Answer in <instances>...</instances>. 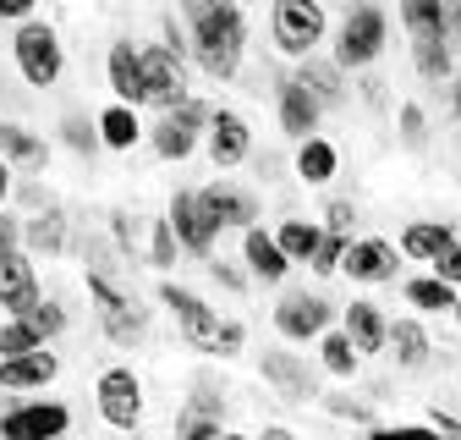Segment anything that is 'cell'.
I'll use <instances>...</instances> for the list:
<instances>
[{
    "instance_id": "obj_1",
    "label": "cell",
    "mask_w": 461,
    "mask_h": 440,
    "mask_svg": "<svg viewBox=\"0 0 461 440\" xmlns=\"http://www.w3.org/2000/svg\"><path fill=\"white\" fill-rule=\"evenodd\" d=\"M176 17L193 39V67L209 83H230L248 55V12L237 0H176Z\"/></svg>"
},
{
    "instance_id": "obj_2",
    "label": "cell",
    "mask_w": 461,
    "mask_h": 440,
    "mask_svg": "<svg viewBox=\"0 0 461 440\" xmlns=\"http://www.w3.org/2000/svg\"><path fill=\"white\" fill-rule=\"evenodd\" d=\"M384 44H390V17L379 12V6H352L340 17V28H335V55L330 61L340 67V72H368L379 55H384Z\"/></svg>"
},
{
    "instance_id": "obj_3",
    "label": "cell",
    "mask_w": 461,
    "mask_h": 440,
    "mask_svg": "<svg viewBox=\"0 0 461 440\" xmlns=\"http://www.w3.org/2000/svg\"><path fill=\"white\" fill-rule=\"evenodd\" d=\"M330 33V17H324V0H275L269 6V39L285 61H303V55H319Z\"/></svg>"
},
{
    "instance_id": "obj_4",
    "label": "cell",
    "mask_w": 461,
    "mask_h": 440,
    "mask_svg": "<svg viewBox=\"0 0 461 440\" xmlns=\"http://www.w3.org/2000/svg\"><path fill=\"white\" fill-rule=\"evenodd\" d=\"M209 116H214V105H209V99H198V94H187L176 110H159V122L149 127V149H154V160L182 165V160L203 143Z\"/></svg>"
},
{
    "instance_id": "obj_5",
    "label": "cell",
    "mask_w": 461,
    "mask_h": 440,
    "mask_svg": "<svg viewBox=\"0 0 461 440\" xmlns=\"http://www.w3.org/2000/svg\"><path fill=\"white\" fill-rule=\"evenodd\" d=\"M12 61H17V72H23L28 88H55L61 72H67V44H61V33H55L50 23L28 17V23H17Z\"/></svg>"
},
{
    "instance_id": "obj_6",
    "label": "cell",
    "mask_w": 461,
    "mask_h": 440,
    "mask_svg": "<svg viewBox=\"0 0 461 440\" xmlns=\"http://www.w3.org/2000/svg\"><path fill=\"white\" fill-rule=\"evenodd\" d=\"M94 402H99V418H104L110 429L138 435V424H143V380H138L127 363L99 369V380H94Z\"/></svg>"
},
{
    "instance_id": "obj_7",
    "label": "cell",
    "mask_w": 461,
    "mask_h": 440,
    "mask_svg": "<svg viewBox=\"0 0 461 440\" xmlns=\"http://www.w3.org/2000/svg\"><path fill=\"white\" fill-rule=\"evenodd\" d=\"M330 325H335V303H330L324 292H285V298L275 303V330H280V342L308 347V342L324 336Z\"/></svg>"
},
{
    "instance_id": "obj_8",
    "label": "cell",
    "mask_w": 461,
    "mask_h": 440,
    "mask_svg": "<svg viewBox=\"0 0 461 440\" xmlns=\"http://www.w3.org/2000/svg\"><path fill=\"white\" fill-rule=\"evenodd\" d=\"M159 303L176 314V330H182V342L193 347V353H203L209 358V342H214V330H220V308H209L193 287H182V281H159Z\"/></svg>"
},
{
    "instance_id": "obj_9",
    "label": "cell",
    "mask_w": 461,
    "mask_h": 440,
    "mask_svg": "<svg viewBox=\"0 0 461 440\" xmlns=\"http://www.w3.org/2000/svg\"><path fill=\"white\" fill-rule=\"evenodd\" d=\"M165 215H170V226H176V237H182V253H193V259H214V248H220V226L203 215V204H198V188H176L170 193V204H165Z\"/></svg>"
},
{
    "instance_id": "obj_10",
    "label": "cell",
    "mask_w": 461,
    "mask_h": 440,
    "mask_svg": "<svg viewBox=\"0 0 461 440\" xmlns=\"http://www.w3.org/2000/svg\"><path fill=\"white\" fill-rule=\"evenodd\" d=\"M401 253L390 237H352V248H346L340 259V275H352L357 287H390L395 275H401Z\"/></svg>"
},
{
    "instance_id": "obj_11",
    "label": "cell",
    "mask_w": 461,
    "mask_h": 440,
    "mask_svg": "<svg viewBox=\"0 0 461 440\" xmlns=\"http://www.w3.org/2000/svg\"><path fill=\"white\" fill-rule=\"evenodd\" d=\"M143 83H149V105L154 110H176L193 88H187V61L165 44H143Z\"/></svg>"
},
{
    "instance_id": "obj_12",
    "label": "cell",
    "mask_w": 461,
    "mask_h": 440,
    "mask_svg": "<svg viewBox=\"0 0 461 440\" xmlns=\"http://www.w3.org/2000/svg\"><path fill=\"white\" fill-rule=\"evenodd\" d=\"M72 429V408L67 402H17L0 413V435L6 440H55V435H67Z\"/></svg>"
},
{
    "instance_id": "obj_13",
    "label": "cell",
    "mask_w": 461,
    "mask_h": 440,
    "mask_svg": "<svg viewBox=\"0 0 461 440\" xmlns=\"http://www.w3.org/2000/svg\"><path fill=\"white\" fill-rule=\"evenodd\" d=\"M203 149H209V160L220 165V171H237V165L253 154V127H248V116H242V110L214 105L209 133H203Z\"/></svg>"
},
{
    "instance_id": "obj_14",
    "label": "cell",
    "mask_w": 461,
    "mask_h": 440,
    "mask_svg": "<svg viewBox=\"0 0 461 440\" xmlns=\"http://www.w3.org/2000/svg\"><path fill=\"white\" fill-rule=\"evenodd\" d=\"M198 204H203V215L214 220L220 232H253L258 226V193H248L237 182H209V188H198Z\"/></svg>"
},
{
    "instance_id": "obj_15",
    "label": "cell",
    "mask_w": 461,
    "mask_h": 440,
    "mask_svg": "<svg viewBox=\"0 0 461 440\" xmlns=\"http://www.w3.org/2000/svg\"><path fill=\"white\" fill-rule=\"evenodd\" d=\"M258 374H264V385H275L285 402H313V397H319L313 369H308L297 353H285V347H264V353H258Z\"/></svg>"
},
{
    "instance_id": "obj_16",
    "label": "cell",
    "mask_w": 461,
    "mask_h": 440,
    "mask_svg": "<svg viewBox=\"0 0 461 440\" xmlns=\"http://www.w3.org/2000/svg\"><path fill=\"white\" fill-rule=\"evenodd\" d=\"M104 78H110V94L122 105H149V83H143V44L132 39H115L110 55H104Z\"/></svg>"
},
{
    "instance_id": "obj_17",
    "label": "cell",
    "mask_w": 461,
    "mask_h": 440,
    "mask_svg": "<svg viewBox=\"0 0 461 440\" xmlns=\"http://www.w3.org/2000/svg\"><path fill=\"white\" fill-rule=\"evenodd\" d=\"M275 116H280V133L292 138V143H303V138H313L319 133V116H324V105L297 83V78H285L280 88H275Z\"/></svg>"
},
{
    "instance_id": "obj_18",
    "label": "cell",
    "mask_w": 461,
    "mask_h": 440,
    "mask_svg": "<svg viewBox=\"0 0 461 440\" xmlns=\"http://www.w3.org/2000/svg\"><path fill=\"white\" fill-rule=\"evenodd\" d=\"M242 264H248L253 281H264V287H280L285 275H292V253H285V248H280V237H275V232H264V226L242 232Z\"/></svg>"
},
{
    "instance_id": "obj_19",
    "label": "cell",
    "mask_w": 461,
    "mask_h": 440,
    "mask_svg": "<svg viewBox=\"0 0 461 440\" xmlns=\"http://www.w3.org/2000/svg\"><path fill=\"white\" fill-rule=\"evenodd\" d=\"M340 330L357 342V353H363V358L390 353V319H384V308H379V303H368V298H352V303L340 308Z\"/></svg>"
},
{
    "instance_id": "obj_20",
    "label": "cell",
    "mask_w": 461,
    "mask_h": 440,
    "mask_svg": "<svg viewBox=\"0 0 461 440\" xmlns=\"http://www.w3.org/2000/svg\"><path fill=\"white\" fill-rule=\"evenodd\" d=\"M55 374H61V358L50 347L17 353V358H0V391H44Z\"/></svg>"
},
{
    "instance_id": "obj_21",
    "label": "cell",
    "mask_w": 461,
    "mask_h": 440,
    "mask_svg": "<svg viewBox=\"0 0 461 440\" xmlns=\"http://www.w3.org/2000/svg\"><path fill=\"white\" fill-rule=\"evenodd\" d=\"M39 298H44V287H39V270H33L28 248H23L17 259H6V264H0V308H6V319H12V314H28Z\"/></svg>"
},
{
    "instance_id": "obj_22",
    "label": "cell",
    "mask_w": 461,
    "mask_h": 440,
    "mask_svg": "<svg viewBox=\"0 0 461 440\" xmlns=\"http://www.w3.org/2000/svg\"><path fill=\"white\" fill-rule=\"evenodd\" d=\"M461 237H456V226L450 220H407L401 226V237H395V248L407 253V259H418V264H434L439 253H450Z\"/></svg>"
},
{
    "instance_id": "obj_23",
    "label": "cell",
    "mask_w": 461,
    "mask_h": 440,
    "mask_svg": "<svg viewBox=\"0 0 461 440\" xmlns=\"http://www.w3.org/2000/svg\"><path fill=\"white\" fill-rule=\"evenodd\" d=\"M395 17L412 44L423 39H450V0H395Z\"/></svg>"
},
{
    "instance_id": "obj_24",
    "label": "cell",
    "mask_w": 461,
    "mask_h": 440,
    "mask_svg": "<svg viewBox=\"0 0 461 440\" xmlns=\"http://www.w3.org/2000/svg\"><path fill=\"white\" fill-rule=\"evenodd\" d=\"M143 138H149V127L138 122V105H122V99H115V105L99 110V143H104L110 154H132Z\"/></svg>"
},
{
    "instance_id": "obj_25",
    "label": "cell",
    "mask_w": 461,
    "mask_h": 440,
    "mask_svg": "<svg viewBox=\"0 0 461 440\" xmlns=\"http://www.w3.org/2000/svg\"><path fill=\"white\" fill-rule=\"evenodd\" d=\"M324 110H340L346 105V72L335 67V61H319V55H303V61H297V72H292Z\"/></svg>"
},
{
    "instance_id": "obj_26",
    "label": "cell",
    "mask_w": 461,
    "mask_h": 440,
    "mask_svg": "<svg viewBox=\"0 0 461 440\" xmlns=\"http://www.w3.org/2000/svg\"><path fill=\"white\" fill-rule=\"evenodd\" d=\"M23 243H28V253L55 259V253L67 248V209H61V204H44L39 215H28V220H23Z\"/></svg>"
},
{
    "instance_id": "obj_27",
    "label": "cell",
    "mask_w": 461,
    "mask_h": 440,
    "mask_svg": "<svg viewBox=\"0 0 461 440\" xmlns=\"http://www.w3.org/2000/svg\"><path fill=\"white\" fill-rule=\"evenodd\" d=\"M390 358H395V369H429V358H434L429 330L418 319H390Z\"/></svg>"
},
{
    "instance_id": "obj_28",
    "label": "cell",
    "mask_w": 461,
    "mask_h": 440,
    "mask_svg": "<svg viewBox=\"0 0 461 440\" xmlns=\"http://www.w3.org/2000/svg\"><path fill=\"white\" fill-rule=\"evenodd\" d=\"M335 171H340V149L330 143V138H303L297 143V177L308 182V188H324V182H335Z\"/></svg>"
},
{
    "instance_id": "obj_29",
    "label": "cell",
    "mask_w": 461,
    "mask_h": 440,
    "mask_svg": "<svg viewBox=\"0 0 461 440\" xmlns=\"http://www.w3.org/2000/svg\"><path fill=\"white\" fill-rule=\"evenodd\" d=\"M401 292H407V303H412L418 314H450V308L461 303V287H450L445 275H434V270H429V275H412Z\"/></svg>"
},
{
    "instance_id": "obj_30",
    "label": "cell",
    "mask_w": 461,
    "mask_h": 440,
    "mask_svg": "<svg viewBox=\"0 0 461 440\" xmlns=\"http://www.w3.org/2000/svg\"><path fill=\"white\" fill-rule=\"evenodd\" d=\"M0 154H6L12 165H23V171H44V160H50L44 138L28 133L23 122H0Z\"/></svg>"
},
{
    "instance_id": "obj_31",
    "label": "cell",
    "mask_w": 461,
    "mask_h": 440,
    "mask_svg": "<svg viewBox=\"0 0 461 440\" xmlns=\"http://www.w3.org/2000/svg\"><path fill=\"white\" fill-rule=\"evenodd\" d=\"M319 347V363H324V374H335V380H352L357 369H363V353H357V342L346 336V330H324V336L313 342Z\"/></svg>"
},
{
    "instance_id": "obj_32",
    "label": "cell",
    "mask_w": 461,
    "mask_h": 440,
    "mask_svg": "<svg viewBox=\"0 0 461 440\" xmlns=\"http://www.w3.org/2000/svg\"><path fill=\"white\" fill-rule=\"evenodd\" d=\"M450 50H456L450 39H423V44H412V67H418L423 83H450V78H456V55H450Z\"/></svg>"
},
{
    "instance_id": "obj_33",
    "label": "cell",
    "mask_w": 461,
    "mask_h": 440,
    "mask_svg": "<svg viewBox=\"0 0 461 440\" xmlns=\"http://www.w3.org/2000/svg\"><path fill=\"white\" fill-rule=\"evenodd\" d=\"M275 237H280L285 253H292V264H313V253L324 243V226H319V220H280Z\"/></svg>"
},
{
    "instance_id": "obj_34",
    "label": "cell",
    "mask_w": 461,
    "mask_h": 440,
    "mask_svg": "<svg viewBox=\"0 0 461 440\" xmlns=\"http://www.w3.org/2000/svg\"><path fill=\"white\" fill-rule=\"evenodd\" d=\"M99 325H104V336H110L115 347H138V342L149 336V308L132 303V308H122V314H104Z\"/></svg>"
},
{
    "instance_id": "obj_35",
    "label": "cell",
    "mask_w": 461,
    "mask_h": 440,
    "mask_svg": "<svg viewBox=\"0 0 461 440\" xmlns=\"http://www.w3.org/2000/svg\"><path fill=\"white\" fill-rule=\"evenodd\" d=\"M39 347H50V342L39 336V325H33L28 314H12L6 325H0V358H17V353H39Z\"/></svg>"
},
{
    "instance_id": "obj_36",
    "label": "cell",
    "mask_w": 461,
    "mask_h": 440,
    "mask_svg": "<svg viewBox=\"0 0 461 440\" xmlns=\"http://www.w3.org/2000/svg\"><path fill=\"white\" fill-rule=\"evenodd\" d=\"M176 253H182V237H176V226H170V215L149 220V264H154L159 275H170V264H176Z\"/></svg>"
},
{
    "instance_id": "obj_37",
    "label": "cell",
    "mask_w": 461,
    "mask_h": 440,
    "mask_svg": "<svg viewBox=\"0 0 461 440\" xmlns=\"http://www.w3.org/2000/svg\"><path fill=\"white\" fill-rule=\"evenodd\" d=\"M83 287H88V298H94L99 319H104V314H122V308H132V298H127L122 287L110 281V270H88V275H83Z\"/></svg>"
},
{
    "instance_id": "obj_38",
    "label": "cell",
    "mask_w": 461,
    "mask_h": 440,
    "mask_svg": "<svg viewBox=\"0 0 461 440\" xmlns=\"http://www.w3.org/2000/svg\"><path fill=\"white\" fill-rule=\"evenodd\" d=\"M187 408H193V413H209V418H225V385H220L209 369H198V374H193Z\"/></svg>"
},
{
    "instance_id": "obj_39",
    "label": "cell",
    "mask_w": 461,
    "mask_h": 440,
    "mask_svg": "<svg viewBox=\"0 0 461 440\" xmlns=\"http://www.w3.org/2000/svg\"><path fill=\"white\" fill-rule=\"evenodd\" d=\"M61 143L72 149V154H94V149H104L99 143V116H61Z\"/></svg>"
},
{
    "instance_id": "obj_40",
    "label": "cell",
    "mask_w": 461,
    "mask_h": 440,
    "mask_svg": "<svg viewBox=\"0 0 461 440\" xmlns=\"http://www.w3.org/2000/svg\"><path fill=\"white\" fill-rule=\"evenodd\" d=\"M28 319L39 325V336H44V342H55V336H61V330L72 325V314H67V303H61V298H39V303L28 308Z\"/></svg>"
},
{
    "instance_id": "obj_41",
    "label": "cell",
    "mask_w": 461,
    "mask_h": 440,
    "mask_svg": "<svg viewBox=\"0 0 461 440\" xmlns=\"http://www.w3.org/2000/svg\"><path fill=\"white\" fill-rule=\"evenodd\" d=\"M220 435H225V418H209V413H193V408L176 413V440H220Z\"/></svg>"
},
{
    "instance_id": "obj_42",
    "label": "cell",
    "mask_w": 461,
    "mask_h": 440,
    "mask_svg": "<svg viewBox=\"0 0 461 440\" xmlns=\"http://www.w3.org/2000/svg\"><path fill=\"white\" fill-rule=\"evenodd\" d=\"M346 248H352V237H340V232H324V243H319V253H313V275H340V259H346Z\"/></svg>"
},
{
    "instance_id": "obj_43",
    "label": "cell",
    "mask_w": 461,
    "mask_h": 440,
    "mask_svg": "<svg viewBox=\"0 0 461 440\" xmlns=\"http://www.w3.org/2000/svg\"><path fill=\"white\" fill-rule=\"evenodd\" d=\"M242 347H248V325L242 319H220L214 342H209V358H237Z\"/></svg>"
},
{
    "instance_id": "obj_44",
    "label": "cell",
    "mask_w": 461,
    "mask_h": 440,
    "mask_svg": "<svg viewBox=\"0 0 461 440\" xmlns=\"http://www.w3.org/2000/svg\"><path fill=\"white\" fill-rule=\"evenodd\" d=\"M395 127H401V143H407V149H423V143H429V116H423V105H401V110H395Z\"/></svg>"
},
{
    "instance_id": "obj_45",
    "label": "cell",
    "mask_w": 461,
    "mask_h": 440,
    "mask_svg": "<svg viewBox=\"0 0 461 440\" xmlns=\"http://www.w3.org/2000/svg\"><path fill=\"white\" fill-rule=\"evenodd\" d=\"M363 440H439L434 424H368Z\"/></svg>"
},
{
    "instance_id": "obj_46",
    "label": "cell",
    "mask_w": 461,
    "mask_h": 440,
    "mask_svg": "<svg viewBox=\"0 0 461 440\" xmlns=\"http://www.w3.org/2000/svg\"><path fill=\"white\" fill-rule=\"evenodd\" d=\"M319 402H324V413H330V418H346V424H363V429L374 424V408H368V402H352V397H319Z\"/></svg>"
},
{
    "instance_id": "obj_47",
    "label": "cell",
    "mask_w": 461,
    "mask_h": 440,
    "mask_svg": "<svg viewBox=\"0 0 461 440\" xmlns=\"http://www.w3.org/2000/svg\"><path fill=\"white\" fill-rule=\"evenodd\" d=\"M28 243H23V215H12V209H0V264L6 259H17Z\"/></svg>"
},
{
    "instance_id": "obj_48",
    "label": "cell",
    "mask_w": 461,
    "mask_h": 440,
    "mask_svg": "<svg viewBox=\"0 0 461 440\" xmlns=\"http://www.w3.org/2000/svg\"><path fill=\"white\" fill-rule=\"evenodd\" d=\"M352 226H357V209L346 204V198H330V204H324V232H340V237H352Z\"/></svg>"
},
{
    "instance_id": "obj_49",
    "label": "cell",
    "mask_w": 461,
    "mask_h": 440,
    "mask_svg": "<svg viewBox=\"0 0 461 440\" xmlns=\"http://www.w3.org/2000/svg\"><path fill=\"white\" fill-rule=\"evenodd\" d=\"M110 237L122 253H138V226H132V215L127 209H110Z\"/></svg>"
},
{
    "instance_id": "obj_50",
    "label": "cell",
    "mask_w": 461,
    "mask_h": 440,
    "mask_svg": "<svg viewBox=\"0 0 461 440\" xmlns=\"http://www.w3.org/2000/svg\"><path fill=\"white\" fill-rule=\"evenodd\" d=\"M209 275H214L225 292H248V281H253V275H242L237 264H225V259H209Z\"/></svg>"
},
{
    "instance_id": "obj_51",
    "label": "cell",
    "mask_w": 461,
    "mask_h": 440,
    "mask_svg": "<svg viewBox=\"0 0 461 440\" xmlns=\"http://www.w3.org/2000/svg\"><path fill=\"white\" fill-rule=\"evenodd\" d=\"M429 270H434V275H445V281H450V287H461V243H456L450 253H439V259H434Z\"/></svg>"
},
{
    "instance_id": "obj_52",
    "label": "cell",
    "mask_w": 461,
    "mask_h": 440,
    "mask_svg": "<svg viewBox=\"0 0 461 440\" xmlns=\"http://www.w3.org/2000/svg\"><path fill=\"white\" fill-rule=\"evenodd\" d=\"M429 424L439 429V440H461V418H456V413H445V408H434V413H429Z\"/></svg>"
},
{
    "instance_id": "obj_53",
    "label": "cell",
    "mask_w": 461,
    "mask_h": 440,
    "mask_svg": "<svg viewBox=\"0 0 461 440\" xmlns=\"http://www.w3.org/2000/svg\"><path fill=\"white\" fill-rule=\"evenodd\" d=\"M33 6H39V0H0V17H6V23H28Z\"/></svg>"
},
{
    "instance_id": "obj_54",
    "label": "cell",
    "mask_w": 461,
    "mask_h": 440,
    "mask_svg": "<svg viewBox=\"0 0 461 440\" xmlns=\"http://www.w3.org/2000/svg\"><path fill=\"white\" fill-rule=\"evenodd\" d=\"M6 198H12V160L0 154V209H6Z\"/></svg>"
},
{
    "instance_id": "obj_55",
    "label": "cell",
    "mask_w": 461,
    "mask_h": 440,
    "mask_svg": "<svg viewBox=\"0 0 461 440\" xmlns=\"http://www.w3.org/2000/svg\"><path fill=\"white\" fill-rule=\"evenodd\" d=\"M253 440H297V435L285 429V424H264V435H253Z\"/></svg>"
},
{
    "instance_id": "obj_56",
    "label": "cell",
    "mask_w": 461,
    "mask_h": 440,
    "mask_svg": "<svg viewBox=\"0 0 461 440\" xmlns=\"http://www.w3.org/2000/svg\"><path fill=\"white\" fill-rule=\"evenodd\" d=\"M450 116H456V122H461V72H456V78H450Z\"/></svg>"
},
{
    "instance_id": "obj_57",
    "label": "cell",
    "mask_w": 461,
    "mask_h": 440,
    "mask_svg": "<svg viewBox=\"0 0 461 440\" xmlns=\"http://www.w3.org/2000/svg\"><path fill=\"white\" fill-rule=\"evenodd\" d=\"M450 39L461 44V0H450Z\"/></svg>"
},
{
    "instance_id": "obj_58",
    "label": "cell",
    "mask_w": 461,
    "mask_h": 440,
    "mask_svg": "<svg viewBox=\"0 0 461 440\" xmlns=\"http://www.w3.org/2000/svg\"><path fill=\"white\" fill-rule=\"evenodd\" d=\"M220 440H253V435H237V429H225V435H220Z\"/></svg>"
},
{
    "instance_id": "obj_59",
    "label": "cell",
    "mask_w": 461,
    "mask_h": 440,
    "mask_svg": "<svg viewBox=\"0 0 461 440\" xmlns=\"http://www.w3.org/2000/svg\"><path fill=\"white\" fill-rule=\"evenodd\" d=\"M450 319H456V325H461V303H456V308H450Z\"/></svg>"
},
{
    "instance_id": "obj_60",
    "label": "cell",
    "mask_w": 461,
    "mask_h": 440,
    "mask_svg": "<svg viewBox=\"0 0 461 440\" xmlns=\"http://www.w3.org/2000/svg\"><path fill=\"white\" fill-rule=\"evenodd\" d=\"M55 440H67V435H55Z\"/></svg>"
},
{
    "instance_id": "obj_61",
    "label": "cell",
    "mask_w": 461,
    "mask_h": 440,
    "mask_svg": "<svg viewBox=\"0 0 461 440\" xmlns=\"http://www.w3.org/2000/svg\"><path fill=\"white\" fill-rule=\"evenodd\" d=\"M0 440H6V435H0Z\"/></svg>"
}]
</instances>
